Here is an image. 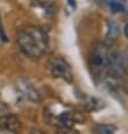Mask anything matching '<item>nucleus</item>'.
Here are the masks:
<instances>
[{
    "mask_svg": "<svg viewBox=\"0 0 128 134\" xmlns=\"http://www.w3.org/2000/svg\"><path fill=\"white\" fill-rule=\"evenodd\" d=\"M16 42L25 56L41 58L48 50V36L38 26H25L16 34Z\"/></svg>",
    "mask_w": 128,
    "mask_h": 134,
    "instance_id": "nucleus-1",
    "label": "nucleus"
},
{
    "mask_svg": "<svg viewBox=\"0 0 128 134\" xmlns=\"http://www.w3.org/2000/svg\"><path fill=\"white\" fill-rule=\"evenodd\" d=\"M110 51L107 46L102 41L95 42L89 53V67L94 76H102L104 72H107Z\"/></svg>",
    "mask_w": 128,
    "mask_h": 134,
    "instance_id": "nucleus-2",
    "label": "nucleus"
},
{
    "mask_svg": "<svg viewBox=\"0 0 128 134\" xmlns=\"http://www.w3.org/2000/svg\"><path fill=\"white\" fill-rule=\"evenodd\" d=\"M128 72V64L125 55L120 51L110 52L109 65H107V74L116 79L122 80Z\"/></svg>",
    "mask_w": 128,
    "mask_h": 134,
    "instance_id": "nucleus-3",
    "label": "nucleus"
},
{
    "mask_svg": "<svg viewBox=\"0 0 128 134\" xmlns=\"http://www.w3.org/2000/svg\"><path fill=\"white\" fill-rule=\"evenodd\" d=\"M49 72L54 79H62L66 82H72L73 73L70 65L63 58H54L49 64Z\"/></svg>",
    "mask_w": 128,
    "mask_h": 134,
    "instance_id": "nucleus-4",
    "label": "nucleus"
},
{
    "mask_svg": "<svg viewBox=\"0 0 128 134\" xmlns=\"http://www.w3.org/2000/svg\"><path fill=\"white\" fill-rule=\"evenodd\" d=\"M16 90L19 93V96L24 99L32 102H39L41 100V94L38 91V89L29 81L28 79L21 77L16 81Z\"/></svg>",
    "mask_w": 128,
    "mask_h": 134,
    "instance_id": "nucleus-5",
    "label": "nucleus"
},
{
    "mask_svg": "<svg viewBox=\"0 0 128 134\" xmlns=\"http://www.w3.org/2000/svg\"><path fill=\"white\" fill-rule=\"evenodd\" d=\"M0 131L11 134H17L22 131V123L18 117L13 114L0 115Z\"/></svg>",
    "mask_w": 128,
    "mask_h": 134,
    "instance_id": "nucleus-6",
    "label": "nucleus"
},
{
    "mask_svg": "<svg viewBox=\"0 0 128 134\" xmlns=\"http://www.w3.org/2000/svg\"><path fill=\"white\" fill-rule=\"evenodd\" d=\"M53 119L55 120L56 125L60 126V129L61 127H73L76 123H81V120H83V118L79 117L78 113H72V111L61 113L56 117H53Z\"/></svg>",
    "mask_w": 128,
    "mask_h": 134,
    "instance_id": "nucleus-7",
    "label": "nucleus"
},
{
    "mask_svg": "<svg viewBox=\"0 0 128 134\" xmlns=\"http://www.w3.org/2000/svg\"><path fill=\"white\" fill-rule=\"evenodd\" d=\"M95 2L101 7L109 9L112 14H118L125 12L126 0H95Z\"/></svg>",
    "mask_w": 128,
    "mask_h": 134,
    "instance_id": "nucleus-8",
    "label": "nucleus"
},
{
    "mask_svg": "<svg viewBox=\"0 0 128 134\" xmlns=\"http://www.w3.org/2000/svg\"><path fill=\"white\" fill-rule=\"evenodd\" d=\"M120 34V26L114 19H106V39L114 41Z\"/></svg>",
    "mask_w": 128,
    "mask_h": 134,
    "instance_id": "nucleus-9",
    "label": "nucleus"
},
{
    "mask_svg": "<svg viewBox=\"0 0 128 134\" xmlns=\"http://www.w3.org/2000/svg\"><path fill=\"white\" fill-rule=\"evenodd\" d=\"M116 130V126L110 124H97L93 129V134H114Z\"/></svg>",
    "mask_w": 128,
    "mask_h": 134,
    "instance_id": "nucleus-10",
    "label": "nucleus"
},
{
    "mask_svg": "<svg viewBox=\"0 0 128 134\" xmlns=\"http://www.w3.org/2000/svg\"><path fill=\"white\" fill-rule=\"evenodd\" d=\"M100 103H102V101H101L100 99L89 98L88 101L86 103V106H87V108H88V110L94 111V110H99L100 108H102V105H100Z\"/></svg>",
    "mask_w": 128,
    "mask_h": 134,
    "instance_id": "nucleus-11",
    "label": "nucleus"
},
{
    "mask_svg": "<svg viewBox=\"0 0 128 134\" xmlns=\"http://www.w3.org/2000/svg\"><path fill=\"white\" fill-rule=\"evenodd\" d=\"M57 134H80V133L73 127H61L57 131Z\"/></svg>",
    "mask_w": 128,
    "mask_h": 134,
    "instance_id": "nucleus-12",
    "label": "nucleus"
},
{
    "mask_svg": "<svg viewBox=\"0 0 128 134\" xmlns=\"http://www.w3.org/2000/svg\"><path fill=\"white\" fill-rule=\"evenodd\" d=\"M0 40H1V41H4V42L7 41V36H6V33L4 31V29H2L1 18H0Z\"/></svg>",
    "mask_w": 128,
    "mask_h": 134,
    "instance_id": "nucleus-13",
    "label": "nucleus"
},
{
    "mask_svg": "<svg viewBox=\"0 0 128 134\" xmlns=\"http://www.w3.org/2000/svg\"><path fill=\"white\" fill-rule=\"evenodd\" d=\"M124 33H125V36L128 39V24L125 25V27H124Z\"/></svg>",
    "mask_w": 128,
    "mask_h": 134,
    "instance_id": "nucleus-14",
    "label": "nucleus"
},
{
    "mask_svg": "<svg viewBox=\"0 0 128 134\" xmlns=\"http://www.w3.org/2000/svg\"><path fill=\"white\" fill-rule=\"evenodd\" d=\"M31 134H42V132L40 130H36V129H33L32 130V132H31Z\"/></svg>",
    "mask_w": 128,
    "mask_h": 134,
    "instance_id": "nucleus-15",
    "label": "nucleus"
},
{
    "mask_svg": "<svg viewBox=\"0 0 128 134\" xmlns=\"http://www.w3.org/2000/svg\"><path fill=\"white\" fill-rule=\"evenodd\" d=\"M124 13H126V15L128 17V1H127V0H126V4H125V12Z\"/></svg>",
    "mask_w": 128,
    "mask_h": 134,
    "instance_id": "nucleus-16",
    "label": "nucleus"
}]
</instances>
